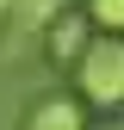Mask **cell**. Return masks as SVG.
Segmentation results:
<instances>
[{
	"label": "cell",
	"instance_id": "cell-1",
	"mask_svg": "<svg viewBox=\"0 0 124 130\" xmlns=\"http://www.w3.org/2000/svg\"><path fill=\"white\" fill-rule=\"evenodd\" d=\"M74 87L87 105H124V37L99 31L74 62Z\"/></svg>",
	"mask_w": 124,
	"mask_h": 130
},
{
	"label": "cell",
	"instance_id": "cell-2",
	"mask_svg": "<svg viewBox=\"0 0 124 130\" xmlns=\"http://www.w3.org/2000/svg\"><path fill=\"white\" fill-rule=\"evenodd\" d=\"M19 130H87V111H81V99H68V93H50V99H37L25 111Z\"/></svg>",
	"mask_w": 124,
	"mask_h": 130
},
{
	"label": "cell",
	"instance_id": "cell-3",
	"mask_svg": "<svg viewBox=\"0 0 124 130\" xmlns=\"http://www.w3.org/2000/svg\"><path fill=\"white\" fill-rule=\"evenodd\" d=\"M43 43H50L56 62H81V50L93 43V37H87V19H81V12H62V19L43 31Z\"/></svg>",
	"mask_w": 124,
	"mask_h": 130
},
{
	"label": "cell",
	"instance_id": "cell-4",
	"mask_svg": "<svg viewBox=\"0 0 124 130\" xmlns=\"http://www.w3.org/2000/svg\"><path fill=\"white\" fill-rule=\"evenodd\" d=\"M62 19V0H12V31H19V37H37V31H50Z\"/></svg>",
	"mask_w": 124,
	"mask_h": 130
},
{
	"label": "cell",
	"instance_id": "cell-5",
	"mask_svg": "<svg viewBox=\"0 0 124 130\" xmlns=\"http://www.w3.org/2000/svg\"><path fill=\"white\" fill-rule=\"evenodd\" d=\"M87 19L112 37H124V0H87Z\"/></svg>",
	"mask_w": 124,
	"mask_h": 130
},
{
	"label": "cell",
	"instance_id": "cell-6",
	"mask_svg": "<svg viewBox=\"0 0 124 130\" xmlns=\"http://www.w3.org/2000/svg\"><path fill=\"white\" fill-rule=\"evenodd\" d=\"M6 19H12V0H0V25H6Z\"/></svg>",
	"mask_w": 124,
	"mask_h": 130
},
{
	"label": "cell",
	"instance_id": "cell-7",
	"mask_svg": "<svg viewBox=\"0 0 124 130\" xmlns=\"http://www.w3.org/2000/svg\"><path fill=\"white\" fill-rule=\"evenodd\" d=\"M105 130H124V124H105Z\"/></svg>",
	"mask_w": 124,
	"mask_h": 130
}]
</instances>
